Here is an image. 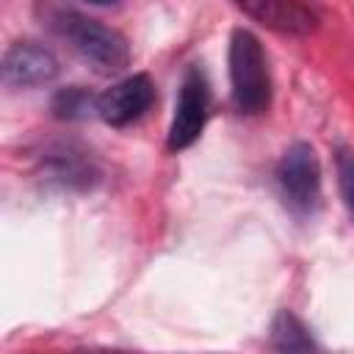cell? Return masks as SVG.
I'll use <instances>...</instances> for the list:
<instances>
[{
  "instance_id": "obj_1",
  "label": "cell",
  "mask_w": 354,
  "mask_h": 354,
  "mask_svg": "<svg viewBox=\"0 0 354 354\" xmlns=\"http://www.w3.org/2000/svg\"><path fill=\"white\" fill-rule=\"evenodd\" d=\"M230 86L232 102L241 113H260L271 102V75L263 44L243 28L230 36Z\"/></svg>"
},
{
  "instance_id": "obj_2",
  "label": "cell",
  "mask_w": 354,
  "mask_h": 354,
  "mask_svg": "<svg viewBox=\"0 0 354 354\" xmlns=\"http://www.w3.org/2000/svg\"><path fill=\"white\" fill-rule=\"evenodd\" d=\"M61 33L80 55V61L88 64L97 75H119L130 64V47L124 36L97 19L66 14L61 19Z\"/></svg>"
},
{
  "instance_id": "obj_3",
  "label": "cell",
  "mask_w": 354,
  "mask_h": 354,
  "mask_svg": "<svg viewBox=\"0 0 354 354\" xmlns=\"http://www.w3.org/2000/svg\"><path fill=\"white\" fill-rule=\"evenodd\" d=\"M277 183L293 210L310 213L321 199V163L315 149L304 141L290 144L277 166Z\"/></svg>"
},
{
  "instance_id": "obj_4",
  "label": "cell",
  "mask_w": 354,
  "mask_h": 354,
  "mask_svg": "<svg viewBox=\"0 0 354 354\" xmlns=\"http://www.w3.org/2000/svg\"><path fill=\"white\" fill-rule=\"evenodd\" d=\"M207 102H210L207 80L194 66V69L185 72V77L180 83L174 116H171V124H169V141H166V147L171 152L188 149L202 136L205 122H207Z\"/></svg>"
},
{
  "instance_id": "obj_5",
  "label": "cell",
  "mask_w": 354,
  "mask_h": 354,
  "mask_svg": "<svg viewBox=\"0 0 354 354\" xmlns=\"http://www.w3.org/2000/svg\"><path fill=\"white\" fill-rule=\"evenodd\" d=\"M155 102V86L149 75H130L97 97V116L111 127H124L141 119Z\"/></svg>"
},
{
  "instance_id": "obj_6",
  "label": "cell",
  "mask_w": 354,
  "mask_h": 354,
  "mask_svg": "<svg viewBox=\"0 0 354 354\" xmlns=\"http://www.w3.org/2000/svg\"><path fill=\"white\" fill-rule=\"evenodd\" d=\"M55 75H58L55 55L39 44L17 41L3 55V83L11 88L41 86V83H50Z\"/></svg>"
},
{
  "instance_id": "obj_7",
  "label": "cell",
  "mask_w": 354,
  "mask_h": 354,
  "mask_svg": "<svg viewBox=\"0 0 354 354\" xmlns=\"http://www.w3.org/2000/svg\"><path fill=\"white\" fill-rule=\"evenodd\" d=\"M252 19L260 25L288 33V36H307L315 30V14L304 8L299 0H235Z\"/></svg>"
},
{
  "instance_id": "obj_8",
  "label": "cell",
  "mask_w": 354,
  "mask_h": 354,
  "mask_svg": "<svg viewBox=\"0 0 354 354\" xmlns=\"http://www.w3.org/2000/svg\"><path fill=\"white\" fill-rule=\"evenodd\" d=\"M271 346L279 351H313L315 340L293 313L282 310L271 324Z\"/></svg>"
},
{
  "instance_id": "obj_9",
  "label": "cell",
  "mask_w": 354,
  "mask_h": 354,
  "mask_svg": "<svg viewBox=\"0 0 354 354\" xmlns=\"http://www.w3.org/2000/svg\"><path fill=\"white\" fill-rule=\"evenodd\" d=\"M55 113L61 116V119H83V116H88L91 111L97 113V97H91V94H86L83 88H77V86H72V88H66V91H61L58 97H55Z\"/></svg>"
},
{
  "instance_id": "obj_10",
  "label": "cell",
  "mask_w": 354,
  "mask_h": 354,
  "mask_svg": "<svg viewBox=\"0 0 354 354\" xmlns=\"http://www.w3.org/2000/svg\"><path fill=\"white\" fill-rule=\"evenodd\" d=\"M337 185H340V194H343L346 207L354 216V155L348 149H340L337 152Z\"/></svg>"
},
{
  "instance_id": "obj_11",
  "label": "cell",
  "mask_w": 354,
  "mask_h": 354,
  "mask_svg": "<svg viewBox=\"0 0 354 354\" xmlns=\"http://www.w3.org/2000/svg\"><path fill=\"white\" fill-rule=\"evenodd\" d=\"M88 3H97V6H113V3H119V0H88Z\"/></svg>"
}]
</instances>
